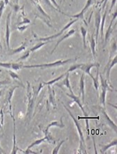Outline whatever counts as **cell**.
<instances>
[{
	"instance_id": "cell-1",
	"label": "cell",
	"mask_w": 117,
	"mask_h": 154,
	"mask_svg": "<svg viewBox=\"0 0 117 154\" xmlns=\"http://www.w3.org/2000/svg\"><path fill=\"white\" fill-rule=\"evenodd\" d=\"M76 59H67L63 60H58L54 62V63H44L40 64V65H23V69H32V68H53V67H58L59 66H63L64 65L70 63V62L76 60Z\"/></svg>"
},
{
	"instance_id": "cell-2",
	"label": "cell",
	"mask_w": 117,
	"mask_h": 154,
	"mask_svg": "<svg viewBox=\"0 0 117 154\" xmlns=\"http://www.w3.org/2000/svg\"><path fill=\"white\" fill-rule=\"evenodd\" d=\"M63 106H64V108L66 110H67V112H68V114H69L70 116L72 119V120L74 121V123L75 124V126L76 128V129H77V131L79 132V138H80V146H79V150L80 151H84V153H87V152L86 151V142H85L84 140V133H83V131H82V126L79 124V123L76 121V118L74 117V116L72 114V113L71 112V111H70L69 109H68L67 106H66L65 104H63Z\"/></svg>"
},
{
	"instance_id": "cell-3",
	"label": "cell",
	"mask_w": 117,
	"mask_h": 154,
	"mask_svg": "<svg viewBox=\"0 0 117 154\" xmlns=\"http://www.w3.org/2000/svg\"><path fill=\"white\" fill-rule=\"evenodd\" d=\"M36 93L34 91L30 89V84L28 83L27 85V98H28V104H27V112L26 114V117L29 119L28 123H29L32 119V114L34 106H35V102L36 100Z\"/></svg>"
},
{
	"instance_id": "cell-4",
	"label": "cell",
	"mask_w": 117,
	"mask_h": 154,
	"mask_svg": "<svg viewBox=\"0 0 117 154\" xmlns=\"http://www.w3.org/2000/svg\"><path fill=\"white\" fill-rule=\"evenodd\" d=\"M100 79L101 83V93L100 97V104L103 105L104 108H105L106 106V96H107V92L108 91H112L111 88H110V84L107 82V81L103 77L101 74H99Z\"/></svg>"
},
{
	"instance_id": "cell-5",
	"label": "cell",
	"mask_w": 117,
	"mask_h": 154,
	"mask_svg": "<svg viewBox=\"0 0 117 154\" xmlns=\"http://www.w3.org/2000/svg\"><path fill=\"white\" fill-rule=\"evenodd\" d=\"M78 20V19L77 18H76V19H74V20H72V21H70L69 23H68L67 25H65V27H63V29H61L60 31L58 33H57V34H56V35H52V36H50V37H44V38H37V41H39V42H46V41H51V40H52V39H54V38H56L57 37H58L59 36H60L62 34H63L64 32H65L66 29H67L68 28H69L70 27L72 26V25L74 24V23H76V21Z\"/></svg>"
},
{
	"instance_id": "cell-6",
	"label": "cell",
	"mask_w": 117,
	"mask_h": 154,
	"mask_svg": "<svg viewBox=\"0 0 117 154\" xmlns=\"http://www.w3.org/2000/svg\"><path fill=\"white\" fill-rule=\"evenodd\" d=\"M101 10L100 9L97 10L96 13H95V42H96V44L98 43V36H99V31L100 28V23H101Z\"/></svg>"
},
{
	"instance_id": "cell-7",
	"label": "cell",
	"mask_w": 117,
	"mask_h": 154,
	"mask_svg": "<svg viewBox=\"0 0 117 154\" xmlns=\"http://www.w3.org/2000/svg\"><path fill=\"white\" fill-rule=\"evenodd\" d=\"M12 12L11 11L8 14L6 17V34H5V41H6V46L7 47L8 51L10 50V37H11V31H10V21L11 17Z\"/></svg>"
},
{
	"instance_id": "cell-8",
	"label": "cell",
	"mask_w": 117,
	"mask_h": 154,
	"mask_svg": "<svg viewBox=\"0 0 117 154\" xmlns=\"http://www.w3.org/2000/svg\"><path fill=\"white\" fill-rule=\"evenodd\" d=\"M100 65L98 63H86V64H82V67H80L81 70H82L83 72H84L85 74H87L88 75L91 77V79H93V74L91 73V69H92L93 67H96L97 69H99V67Z\"/></svg>"
},
{
	"instance_id": "cell-9",
	"label": "cell",
	"mask_w": 117,
	"mask_h": 154,
	"mask_svg": "<svg viewBox=\"0 0 117 154\" xmlns=\"http://www.w3.org/2000/svg\"><path fill=\"white\" fill-rule=\"evenodd\" d=\"M95 1V0H87V2H86V4H85L84 7L83 8V9L81 11V12L79 13L78 14L74 15V16H69V15H67V14H63L66 15V16L72 17V18H77V19L80 18V19H82V20H84V14L86 13V11L88 9L89 7H90L91 6L93 5V4H94Z\"/></svg>"
},
{
	"instance_id": "cell-10",
	"label": "cell",
	"mask_w": 117,
	"mask_h": 154,
	"mask_svg": "<svg viewBox=\"0 0 117 154\" xmlns=\"http://www.w3.org/2000/svg\"><path fill=\"white\" fill-rule=\"evenodd\" d=\"M100 109V111H101L102 114L103 115L104 121H105V123H107V125H109V127L111 128L112 129L114 130V132H116V128H117V127H116V123H114V122L112 121L111 119H110V117L109 116H108L107 113V112H106V110H105V108L101 107Z\"/></svg>"
},
{
	"instance_id": "cell-11",
	"label": "cell",
	"mask_w": 117,
	"mask_h": 154,
	"mask_svg": "<svg viewBox=\"0 0 117 154\" xmlns=\"http://www.w3.org/2000/svg\"><path fill=\"white\" fill-rule=\"evenodd\" d=\"M117 64V56L115 55L114 56V58L112 60L111 62H110L109 64H107L106 65V67L104 69V72H106V80L107 81V82L110 84V80H109V76H110V72L114 66H115Z\"/></svg>"
},
{
	"instance_id": "cell-12",
	"label": "cell",
	"mask_w": 117,
	"mask_h": 154,
	"mask_svg": "<svg viewBox=\"0 0 117 154\" xmlns=\"http://www.w3.org/2000/svg\"><path fill=\"white\" fill-rule=\"evenodd\" d=\"M116 16H117V12L115 11L114 13L113 16H112L111 23H110V25H109V27H108L107 29V32H106V34H105V45H104L105 46H106V44H107L108 41L109 40L110 36H111L112 32H113L114 27H112V25H113V24L114 23V20H116Z\"/></svg>"
},
{
	"instance_id": "cell-13",
	"label": "cell",
	"mask_w": 117,
	"mask_h": 154,
	"mask_svg": "<svg viewBox=\"0 0 117 154\" xmlns=\"http://www.w3.org/2000/svg\"><path fill=\"white\" fill-rule=\"evenodd\" d=\"M54 126L58 127L60 128H65V125H64V123L63 122V118H61L60 121H52L51 123H50L49 124H48V125H47V127L46 128V129L44 130V134H45V136H48V134H50V132H49L50 128L54 127Z\"/></svg>"
},
{
	"instance_id": "cell-14",
	"label": "cell",
	"mask_w": 117,
	"mask_h": 154,
	"mask_svg": "<svg viewBox=\"0 0 117 154\" xmlns=\"http://www.w3.org/2000/svg\"><path fill=\"white\" fill-rule=\"evenodd\" d=\"M66 95H67L69 97L71 98V99L73 100L74 102L78 104L79 107L81 109V110L82 111L83 114H84V116H86L87 114H86V112H85L84 106H83V104L82 103V101H81V100H80V96H79V97H76V96L74 95V94H71V93L69 94V93H66Z\"/></svg>"
},
{
	"instance_id": "cell-15",
	"label": "cell",
	"mask_w": 117,
	"mask_h": 154,
	"mask_svg": "<svg viewBox=\"0 0 117 154\" xmlns=\"http://www.w3.org/2000/svg\"><path fill=\"white\" fill-rule=\"evenodd\" d=\"M79 96L82 97V102L85 100V74H83L79 80Z\"/></svg>"
},
{
	"instance_id": "cell-16",
	"label": "cell",
	"mask_w": 117,
	"mask_h": 154,
	"mask_svg": "<svg viewBox=\"0 0 117 154\" xmlns=\"http://www.w3.org/2000/svg\"><path fill=\"white\" fill-rule=\"evenodd\" d=\"M107 9L108 6H106L105 13H104L103 17L101 18V23H100V35H101V39L103 44L104 43V27H105V20H106V17H107Z\"/></svg>"
},
{
	"instance_id": "cell-17",
	"label": "cell",
	"mask_w": 117,
	"mask_h": 154,
	"mask_svg": "<svg viewBox=\"0 0 117 154\" xmlns=\"http://www.w3.org/2000/svg\"><path fill=\"white\" fill-rule=\"evenodd\" d=\"M11 116H12V119H13V121H14V139H13V140H14V144H13V149H12V151L11 153V154H16L17 153V151H18L19 149L18 147L16 145V123H15V119H14V114H13V112H11Z\"/></svg>"
},
{
	"instance_id": "cell-18",
	"label": "cell",
	"mask_w": 117,
	"mask_h": 154,
	"mask_svg": "<svg viewBox=\"0 0 117 154\" xmlns=\"http://www.w3.org/2000/svg\"><path fill=\"white\" fill-rule=\"evenodd\" d=\"M48 104H52L54 107H56V97H55V91L51 88V85H48Z\"/></svg>"
},
{
	"instance_id": "cell-19",
	"label": "cell",
	"mask_w": 117,
	"mask_h": 154,
	"mask_svg": "<svg viewBox=\"0 0 117 154\" xmlns=\"http://www.w3.org/2000/svg\"><path fill=\"white\" fill-rule=\"evenodd\" d=\"M75 32H76V31H75V29H72L71 30H69V32H67V34H65V35H64L63 37L60 38V39H59V40L58 41V42H57L56 45V46H55L54 48L53 49V51H51V53H54V51H56V49L57 48H58V46H59V44H60V43H61L62 42H63L64 40L66 39V38H69V37H71L72 36H73V35H74V34L75 33Z\"/></svg>"
},
{
	"instance_id": "cell-20",
	"label": "cell",
	"mask_w": 117,
	"mask_h": 154,
	"mask_svg": "<svg viewBox=\"0 0 117 154\" xmlns=\"http://www.w3.org/2000/svg\"><path fill=\"white\" fill-rule=\"evenodd\" d=\"M69 72H66V75L65 76V79L63 81V83H61L60 85H58V86H61V85H64V86L67 87L68 90L70 91V93L71 94H74L73 91H72V88L71 87V84H70V81H69Z\"/></svg>"
},
{
	"instance_id": "cell-21",
	"label": "cell",
	"mask_w": 117,
	"mask_h": 154,
	"mask_svg": "<svg viewBox=\"0 0 117 154\" xmlns=\"http://www.w3.org/2000/svg\"><path fill=\"white\" fill-rule=\"evenodd\" d=\"M31 2H33V4L35 5L37 11H39L40 12V14H41L42 16H43L44 17H46V18H48V19H49V20H51L50 16H48V15L46 14L45 11H44V10L43 9V8H42V6L40 5V3H39V0H36V1H35V0H31Z\"/></svg>"
},
{
	"instance_id": "cell-22",
	"label": "cell",
	"mask_w": 117,
	"mask_h": 154,
	"mask_svg": "<svg viewBox=\"0 0 117 154\" xmlns=\"http://www.w3.org/2000/svg\"><path fill=\"white\" fill-rule=\"evenodd\" d=\"M26 42L23 43V44L21 45L20 46H19L18 48H17L16 49H10L9 52H8V55H14V54H16V53L23 52V51H25L26 49Z\"/></svg>"
},
{
	"instance_id": "cell-23",
	"label": "cell",
	"mask_w": 117,
	"mask_h": 154,
	"mask_svg": "<svg viewBox=\"0 0 117 154\" xmlns=\"http://www.w3.org/2000/svg\"><path fill=\"white\" fill-rule=\"evenodd\" d=\"M89 42H90V46L91 49V52H92V54L93 57H95V55H96V51H95V47H96V42H95V39L93 35L90 36V39H89Z\"/></svg>"
},
{
	"instance_id": "cell-24",
	"label": "cell",
	"mask_w": 117,
	"mask_h": 154,
	"mask_svg": "<svg viewBox=\"0 0 117 154\" xmlns=\"http://www.w3.org/2000/svg\"><path fill=\"white\" fill-rule=\"evenodd\" d=\"M52 42H53V40H51V41H46V42H41L38 43V44H36L35 46H33L32 48L29 49V51H30L31 53L35 52V51H37V50H39V48H41L42 46H45V45H46L47 44H48V43Z\"/></svg>"
},
{
	"instance_id": "cell-25",
	"label": "cell",
	"mask_w": 117,
	"mask_h": 154,
	"mask_svg": "<svg viewBox=\"0 0 117 154\" xmlns=\"http://www.w3.org/2000/svg\"><path fill=\"white\" fill-rule=\"evenodd\" d=\"M80 30H81V34H82V41H83V46H84V48L85 49H86L87 48V46H86V35H87V33H88V32H87V29L84 27L83 26H81L80 27Z\"/></svg>"
},
{
	"instance_id": "cell-26",
	"label": "cell",
	"mask_w": 117,
	"mask_h": 154,
	"mask_svg": "<svg viewBox=\"0 0 117 154\" xmlns=\"http://www.w3.org/2000/svg\"><path fill=\"white\" fill-rule=\"evenodd\" d=\"M116 144H117V140L116 139H114V140H112V142L109 143V144H108L103 146V148L102 149V150H101V153H106V151H107L108 149H109V148H112V147H113V146H116Z\"/></svg>"
},
{
	"instance_id": "cell-27",
	"label": "cell",
	"mask_w": 117,
	"mask_h": 154,
	"mask_svg": "<svg viewBox=\"0 0 117 154\" xmlns=\"http://www.w3.org/2000/svg\"><path fill=\"white\" fill-rule=\"evenodd\" d=\"M66 75V73H64L63 74H61V75H60L59 76L57 77V78L53 79V80H51L50 81H48V82H44L43 83L44 85H52L56 83V82H58V81L60 80L61 79H63V77H65V76Z\"/></svg>"
},
{
	"instance_id": "cell-28",
	"label": "cell",
	"mask_w": 117,
	"mask_h": 154,
	"mask_svg": "<svg viewBox=\"0 0 117 154\" xmlns=\"http://www.w3.org/2000/svg\"><path fill=\"white\" fill-rule=\"evenodd\" d=\"M19 88V86H14L12 87L11 88L9 89V91H8V95H7V98H6V101H7L8 103L11 104V100L12 97H13V95H14V93L15 91V90H16V88Z\"/></svg>"
},
{
	"instance_id": "cell-29",
	"label": "cell",
	"mask_w": 117,
	"mask_h": 154,
	"mask_svg": "<svg viewBox=\"0 0 117 154\" xmlns=\"http://www.w3.org/2000/svg\"><path fill=\"white\" fill-rule=\"evenodd\" d=\"M93 85H94L95 91H98L99 89V69H97V75L96 77H93Z\"/></svg>"
},
{
	"instance_id": "cell-30",
	"label": "cell",
	"mask_w": 117,
	"mask_h": 154,
	"mask_svg": "<svg viewBox=\"0 0 117 154\" xmlns=\"http://www.w3.org/2000/svg\"><path fill=\"white\" fill-rule=\"evenodd\" d=\"M46 140V137H43V138H41V139H39V140H35V142H33L31 144H29L28 146H27V148L28 149H32V147H34V146H37V145H39V144H41L42 142H45V141Z\"/></svg>"
},
{
	"instance_id": "cell-31",
	"label": "cell",
	"mask_w": 117,
	"mask_h": 154,
	"mask_svg": "<svg viewBox=\"0 0 117 154\" xmlns=\"http://www.w3.org/2000/svg\"><path fill=\"white\" fill-rule=\"evenodd\" d=\"M23 63H11V69L14 71H18L19 69H23Z\"/></svg>"
},
{
	"instance_id": "cell-32",
	"label": "cell",
	"mask_w": 117,
	"mask_h": 154,
	"mask_svg": "<svg viewBox=\"0 0 117 154\" xmlns=\"http://www.w3.org/2000/svg\"><path fill=\"white\" fill-rule=\"evenodd\" d=\"M5 4H4V2L3 0H0V22H1V18L2 16V14H3V11L4 10V8H5ZM0 48L2 49V46L1 44V42H0Z\"/></svg>"
},
{
	"instance_id": "cell-33",
	"label": "cell",
	"mask_w": 117,
	"mask_h": 154,
	"mask_svg": "<svg viewBox=\"0 0 117 154\" xmlns=\"http://www.w3.org/2000/svg\"><path fill=\"white\" fill-rule=\"evenodd\" d=\"M8 74H9V75L11 76V78L12 79H14V80H18L19 81H20V76H18V74L16 73V72H14V71H11V70L8 69Z\"/></svg>"
},
{
	"instance_id": "cell-34",
	"label": "cell",
	"mask_w": 117,
	"mask_h": 154,
	"mask_svg": "<svg viewBox=\"0 0 117 154\" xmlns=\"http://www.w3.org/2000/svg\"><path fill=\"white\" fill-rule=\"evenodd\" d=\"M65 142V140H62L59 143V144L56 147H55V148L53 149L52 151V154H58L59 153V151H60V147L62 145L64 144V142Z\"/></svg>"
},
{
	"instance_id": "cell-35",
	"label": "cell",
	"mask_w": 117,
	"mask_h": 154,
	"mask_svg": "<svg viewBox=\"0 0 117 154\" xmlns=\"http://www.w3.org/2000/svg\"><path fill=\"white\" fill-rule=\"evenodd\" d=\"M30 51H29H29H27V52H25L24 54H23L22 56H21L20 57H19V58L17 60V62H18V61H23V60H26L27 58H28L29 57V55H30Z\"/></svg>"
},
{
	"instance_id": "cell-36",
	"label": "cell",
	"mask_w": 117,
	"mask_h": 154,
	"mask_svg": "<svg viewBox=\"0 0 117 154\" xmlns=\"http://www.w3.org/2000/svg\"><path fill=\"white\" fill-rule=\"evenodd\" d=\"M82 64H76V65H72L69 68V69L67 70V72H73L76 69H80V67H82Z\"/></svg>"
},
{
	"instance_id": "cell-37",
	"label": "cell",
	"mask_w": 117,
	"mask_h": 154,
	"mask_svg": "<svg viewBox=\"0 0 117 154\" xmlns=\"http://www.w3.org/2000/svg\"><path fill=\"white\" fill-rule=\"evenodd\" d=\"M0 67L5 68L6 69H11V63H2L0 62Z\"/></svg>"
},
{
	"instance_id": "cell-38",
	"label": "cell",
	"mask_w": 117,
	"mask_h": 154,
	"mask_svg": "<svg viewBox=\"0 0 117 154\" xmlns=\"http://www.w3.org/2000/svg\"><path fill=\"white\" fill-rule=\"evenodd\" d=\"M8 4L11 5L13 9H14V11L16 13H18L19 11L20 10V6L18 5V4H11V3H10V2H9V4Z\"/></svg>"
},
{
	"instance_id": "cell-39",
	"label": "cell",
	"mask_w": 117,
	"mask_h": 154,
	"mask_svg": "<svg viewBox=\"0 0 117 154\" xmlns=\"http://www.w3.org/2000/svg\"><path fill=\"white\" fill-rule=\"evenodd\" d=\"M108 0H101L100 2H98L96 4V6L97 7H100V6H101L102 4H103V7H102V8L103 9H104L105 8V6H106V5H107V3Z\"/></svg>"
},
{
	"instance_id": "cell-40",
	"label": "cell",
	"mask_w": 117,
	"mask_h": 154,
	"mask_svg": "<svg viewBox=\"0 0 117 154\" xmlns=\"http://www.w3.org/2000/svg\"><path fill=\"white\" fill-rule=\"evenodd\" d=\"M44 2H45V3L47 4V5H48L50 6L51 8H52L53 9H54V10H56V11H58V12H60V13H62V14H64V13H63L61 11H60V10H58V9H57V8L55 7L54 6H53V4H52V3L51 2H50V0H44Z\"/></svg>"
},
{
	"instance_id": "cell-41",
	"label": "cell",
	"mask_w": 117,
	"mask_h": 154,
	"mask_svg": "<svg viewBox=\"0 0 117 154\" xmlns=\"http://www.w3.org/2000/svg\"><path fill=\"white\" fill-rule=\"evenodd\" d=\"M31 23V21H30V20H29L28 18H23V20L22 21V22L21 23H18V26H20V25H28V24H29V23Z\"/></svg>"
},
{
	"instance_id": "cell-42",
	"label": "cell",
	"mask_w": 117,
	"mask_h": 154,
	"mask_svg": "<svg viewBox=\"0 0 117 154\" xmlns=\"http://www.w3.org/2000/svg\"><path fill=\"white\" fill-rule=\"evenodd\" d=\"M19 151H20L21 152L23 153H25V154H37V153L36 152H34V151H32V150H30V149H28L27 148L26 150H22V149H19Z\"/></svg>"
},
{
	"instance_id": "cell-43",
	"label": "cell",
	"mask_w": 117,
	"mask_h": 154,
	"mask_svg": "<svg viewBox=\"0 0 117 154\" xmlns=\"http://www.w3.org/2000/svg\"><path fill=\"white\" fill-rule=\"evenodd\" d=\"M27 27H28V25H20V26H18L17 27V29H18V30L21 32H24Z\"/></svg>"
},
{
	"instance_id": "cell-44",
	"label": "cell",
	"mask_w": 117,
	"mask_h": 154,
	"mask_svg": "<svg viewBox=\"0 0 117 154\" xmlns=\"http://www.w3.org/2000/svg\"><path fill=\"white\" fill-rule=\"evenodd\" d=\"M11 83V81L8 79H6L4 81H0V85H7Z\"/></svg>"
},
{
	"instance_id": "cell-45",
	"label": "cell",
	"mask_w": 117,
	"mask_h": 154,
	"mask_svg": "<svg viewBox=\"0 0 117 154\" xmlns=\"http://www.w3.org/2000/svg\"><path fill=\"white\" fill-rule=\"evenodd\" d=\"M80 119H97V120H99L100 118L99 117H80L79 116L78 117V120H80Z\"/></svg>"
},
{
	"instance_id": "cell-46",
	"label": "cell",
	"mask_w": 117,
	"mask_h": 154,
	"mask_svg": "<svg viewBox=\"0 0 117 154\" xmlns=\"http://www.w3.org/2000/svg\"><path fill=\"white\" fill-rule=\"evenodd\" d=\"M50 2H51L52 4H54V6L57 8V9H58V10L60 11V7H59L58 4V3H57V2H56V0H50Z\"/></svg>"
},
{
	"instance_id": "cell-47",
	"label": "cell",
	"mask_w": 117,
	"mask_h": 154,
	"mask_svg": "<svg viewBox=\"0 0 117 154\" xmlns=\"http://www.w3.org/2000/svg\"><path fill=\"white\" fill-rule=\"evenodd\" d=\"M116 3V0H112V4H111V7H110V8H109V12H111V11H112V10L113 9L114 6H115Z\"/></svg>"
},
{
	"instance_id": "cell-48",
	"label": "cell",
	"mask_w": 117,
	"mask_h": 154,
	"mask_svg": "<svg viewBox=\"0 0 117 154\" xmlns=\"http://www.w3.org/2000/svg\"><path fill=\"white\" fill-rule=\"evenodd\" d=\"M1 118H2V121H1V124L2 125H4V119H3V118H4V114H3V112H2V111H1Z\"/></svg>"
},
{
	"instance_id": "cell-49",
	"label": "cell",
	"mask_w": 117,
	"mask_h": 154,
	"mask_svg": "<svg viewBox=\"0 0 117 154\" xmlns=\"http://www.w3.org/2000/svg\"><path fill=\"white\" fill-rule=\"evenodd\" d=\"M0 142H1V141H0ZM4 153H5V152H4V150L2 148L1 145H0V154H4Z\"/></svg>"
},
{
	"instance_id": "cell-50",
	"label": "cell",
	"mask_w": 117,
	"mask_h": 154,
	"mask_svg": "<svg viewBox=\"0 0 117 154\" xmlns=\"http://www.w3.org/2000/svg\"><path fill=\"white\" fill-rule=\"evenodd\" d=\"M2 90H0V97H2Z\"/></svg>"
},
{
	"instance_id": "cell-51",
	"label": "cell",
	"mask_w": 117,
	"mask_h": 154,
	"mask_svg": "<svg viewBox=\"0 0 117 154\" xmlns=\"http://www.w3.org/2000/svg\"><path fill=\"white\" fill-rule=\"evenodd\" d=\"M18 2H19V0H15V3L16 4H18Z\"/></svg>"
},
{
	"instance_id": "cell-52",
	"label": "cell",
	"mask_w": 117,
	"mask_h": 154,
	"mask_svg": "<svg viewBox=\"0 0 117 154\" xmlns=\"http://www.w3.org/2000/svg\"><path fill=\"white\" fill-rule=\"evenodd\" d=\"M0 129H2V125L1 124V123H0Z\"/></svg>"
}]
</instances>
